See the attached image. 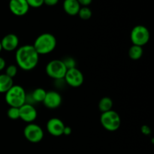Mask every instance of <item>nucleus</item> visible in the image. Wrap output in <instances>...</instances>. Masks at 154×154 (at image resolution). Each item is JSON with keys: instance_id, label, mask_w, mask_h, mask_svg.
Segmentation results:
<instances>
[{"instance_id": "nucleus-7", "label": "nucleus", "mask_w": 154, "mask_h": 154, "mask_svg": "<svg viewBox=\"0 0 154 154\" xmlns=\"http://www.w3.org/2000/svg\"><path fill=\"white\" fill-rule=\"evenodd\" d=\"M23 135L26 139L31 143H38L43 139L44 131L40 126L35 123H28L24 128Z\"/></svg>"}, {"instance_id": "nucleus-5", "label": "nucleus", "mask_w": 154, "mask_h": 154, "mask_svg": "<svg viewBox=\"0 0 154 154\" xmlns=\"http://www.w3.org/2000/svg\"><path fill=\"white\" fill-rule=\"evenodd\" d=\"M46 73L50 78L58 81L64 79L67 69L62 60H53L46 66Z\"/></svg>"}, {"instance_id": "nucleus-8", "label": "nucleus", "mask_w": 154, "mask_h": 154, "mask_svg": "<svg viewBox=\"0 0 154 154\" xmlns=\"http://www.w3.org/2000/svg\"><path fill=\"white\" fill-rule=\"evenodd\" d=\"M64 81L71 87H79L84 83V75L82 72L77 68L68 69L64 77Z\"/></svg>"}, {"instance_id": "nucleus-6", "label": "nucleus", "mask_w": 154, "mask_h": 154, "mask_svg": "<svg viewBox=\"0 0 154 154\" xmlns=\"http://www.w3.org/2000/svg\"><path fill=\"white\" fill-rule=\"evenodd\" d=\"M150 31L142 25L135 26L130 33V38L133 45L143 47L147 45L150 40Z\"/></svg>"}, {"instance_id": "nucleus-14", "label": "nucleus", "mask_w": 154, "mask_h": 154, "mask_svg": "<svg viewBox=\"0 0 154 154\" xmlns=\"http://www.w3.org/2000/svg\"><path fill=\"white\" fill-rule=\"evenodd\" d=\"M63 6L65 12L70 16L78 15L81 7L77 0H64Z\"/></svg>"}, {"instance_id": "nucleus-9", "label": "nucleus", "mask_w": 154, "mask_h": 154, "mask_svg": "<svg viewBox=\"0 0 154 154\" xmlns=\"http://www.w3.org/2000/svg\"><path fill=\"white\" fill-rule=\"evenodd\" d=\"M20 119L27 123H32L37 118L38 113L35 108L32 105L25 103L19 108Z\"/></svg>"}, {"instance_id": "nucleus-15", "label": "nucleus", "mask_w": 154, "mask_h": 154, "mask_svg": "<svg viewBox=\"0 0 154 154\" xmlns=\"http://www.w3.org/2000/svg\"><path fill=\"white\" fill-rule=\"evenodd\" d=\"M13 85V78H10L5 74L0 75V93H7Z\"/></svg>"}, {"instance_id": "nucleus-28", "label": "nucleus", "mask_w": 154, "mask_h": 154, "mask_svg": "<svg viewBox=\"0 0 154 154\" xmlns=\"http://www.w3.org/2000/svg\"><path fill=\"white\" fill-rule=\"evenodd\" d=\"M6 66V63H5V60L4 58L0 57V72L2 71L3 69L5 68Z\"/></svg>"}, {"instance_id": "nucleus-4", "label": "nucleus", "mask_w": 154, "mask_h": 154, "mask_svg": "<svg viewBox=\"0 0 154 154\" xmlns=\"http://www.w3.org/2000/svg\"><path fill=\"white\" fill-rule=\"evenodd\" d=\"M100 122L103 128L109 132H114L120 128L121 124V119L120 115L115 111H106L102 113Z\"/></svg>"}, {"instance_id": "nucleus-26", "label": "nucleus", "mask_w": 154, "mask_h": 154, "mask_svg": "<svg viewBox=\"0 0 154 154\" xmlns=\"http://www.w3.org/2000/svg\"><path fill=\"white\" fill-rule=\"evenodd\" d=\"M59 2V0H44V4L48 6H54Z\"/></svg>"}, {"instance_id": "nucleus-25", "label": "nucleus", "mask_w": 154, "mask_h": 154, "mask_svg": "<svg viewBox=\"0 0 154 154\" xmlns=\"http://www.w3.org/2000/svg\"><path fill=\"white\" fill-rule=\"evenodd\" d=\"M77 1L82 7H88V5H90L92 3L93 0H77Z\"/></svg>"}, {"instance_id": "nucleus-1", "label": "nucleus", "mask_w": 154, "mask_h": 154, "mask_svg": "<svg viewBox=\"0 0 154 154\" xmlns=\"http://www.w3.org/2000/svg\"><path fill=\"white\" fill-rule=\"evenodd\" d=\"M15 59L18 67L24 71H31L37 66L39 55L33 45H26L17 49Z\"/></svg>"}, {"instance_id": "nucleus-29", "label": "nucleus", "mask_w": 154, "mask_h": 154, "mask_svg": "<svg viewBox=\"0 0 154 154\" xmlns=\"http://www.w3.org/2000/svg\"><path fill=\"white\" fill-rule=\"evenodd\" d=\"M2 51V44H1V42H0V53H1V51Z\"/></svg>"}, {"instance_id": "nucleus-21", "label": "nucleus", "mask_w": 154, "mask_h": 154, "mask_svg": "<svg viewBox=\"0 0 154 154\" xmlns=\"http://www.w3.org/2000/svg\"><path fill=\"white\" fill-rule=\"evenodd\" d=\"M63 63H64L65 66H66V68L68 69H74V68H76V61H75V60L74 58H72V57H66L65 59H63Z\"/></svg>"}, {"instance_id": "nucleus-11", "label": "nucleus", "mask_w": 154, "mask_h": 154, "mask_svg": "<svg viewBox=\"0 0 154 154\" xmlns=\"http://www.w3.org/2000/svg\"><path fill=\"white\" fill-rule=\"evenodd\" d=\"M64 127V123L57 117L51 118L47 123V130L53 136L59 137L63 135Z\"/></svg>"}, {"instance_id": "nucleus-3", "label": "nucleus", "mask_w": 154, "mask_h": 154, "mask_svg": "<svg viewBox=\"0 0 154 154\" xmlns=\"http://www.w3.org/2000/svg\"><path fill=\"white\" fill-rule=\"evenodd\" d=\"M26 93L23 87L20 85H13L5 93V99L8 105L14 108H20L26 103Z\"/></svg>"}, {"instance_id": "nucleus-16", "label": "nucleus", "mask_w": 154, "mask_h": 154, "mask_svg": "<svg viewBox=\"0 0 154 154\" xmlns=\"http://www.w3.org/2000/svg\"><path fill=\"white\" fill-rule=\"evenodd\" d=\"M113 101L110 97H103L100 99L99 102V109L102 113L112 110Z\"/></svg>"}, {"instance_id": "nucleus-17", "label": "nucleus", "mask_w": 154, "mask_h": 154, "mask_svg": "<svg viewBox=\"0 0 154 154\" xmlns=\"http://www.w3.org/2000/svg\"><path fill=\"white\" fill-rule=\"evenodd\" d=\"M143 51L142 47L137 46V45H133L129 48V57L132 60H138L141 58L143 55Z\"/></svg>"}, {"instance_id": "nucleus-27", "label": "nucleus", "mask_w": 154, "mask_h": 154, "mask_svg": "<svg viewBox=\"0 0 154 154\" xmlns=\"http://www.w3.org/2000/svg\"><path fill=\"white\" fill-rule=\"evenodd\" d=\"M72 134V129L71 127L67 126H65L64 129H63V135H69Z\"/></svg>"}, {"instance_id": "nucleus-18", "label": "nucleus", "mask_w": 154, "mask_h": 154, "mask_svg": "<svg viewBox=\"0 0 154 154\" xmlns=\"http://www.w3.org/2000/svg\"><path fill=\"white\" fill-rule=\"evenodd\" d=\"M46 90L43 88H36L32 93H31V96L34 102H43L45 96H46Z\"/></svg>"}, {"instance_id": "nucleus-24", "label": "nucleus", "mask_w": 154, "mask_h": 154, "mask_svg": "<svg viewBox=\"0 0 154 154\" xmlns=\"http://www.w3.org/2000/svg\"><path fill=\"white\" fill-rule=\"evenodd\" d=\"M141 132L145 135H149L151 133V129H150V128L148 126H147V125H144V126H141Z\"/></svg>"}, {"instance_id": "nucleus-12", "label": "nucleus", "mask_w": 154, "mask_h": 154, "mask_svg": "<svg viewBox=\"0 0 154 154\" xmlns=\"http://www.w3.org/2000/svg\"><path fill=\"white\" fill-rule=\"evenodd\" d=\"M63 98L61 95L57 91L47 92L46 96L42 103L49 109H56L61 105Z\"/></svg>"}, {"instance_id": "nucleus-10", "label": "nucleus", "mask_w": 154, "mask_h": 154, "mask_svg": "<svg viewBox=\"0 0 154 154\" xmlns=\"http://www.w3.org/2000/svg\"><path fill=\"white\" fill-rule=\"evenodd\" d=\"M9 9L15 16L22 17L28 13L29 6L26 0H10Z\"/></svg>"}, {"instance_id": "nucleus-2", "label": "nucleus", "mask_w": 154, "mask_h": 154, "mask_svg": "<svg viewBox=\"0 0 154 154\" xmlns=\"http://www.w3.org/2000/svg\"><path fill=\"white\" fill-rule=\"evenodd\" d=\"M57 38L51 33H43L35 40L33 47L38 55H46L53 52L57 47Z\"/></svg>"}, {"instance_id": "nucleus-13", "label": "nucleus", "mask_w": 154, "mask_h": 154, "mask_svg": "<svg viewBox=\"0 0 154 154\" xmlns=\"http://www.w3.org/2000/svg\"><path fill=\"white\" fill-rule=\"evenodd\" d=\"M0 42H1L2 50L6 51H13L18 48L19 38L17 35L13 33H9L5 35Z\"/></svg>"}, {"instance_id": "nucleus-22", "label": "nucleus", "mask_w": 154, "mask_h": 154, "mask_svg": "<svg viewBox=\"0 0 154 154\" xmlns=\"http://www.w3.org/2000/svg\"><path fill=\"white\" fill-rule=\"evenodd\" d=\"M17 74V67L15 65H10L7 67L5 71V75L10 78H14Z\"/></svg>"}, {"instance_id": "nucleus-30", "label": "nucleus", "mask_w": 154, "mask_h": 154, "mask_svg": "<svg viewBox=\"0 0 154 154\" xmlns=\"http://www.w3.org/2000/svg\"><path fill=\"white\" fill-rule=\"evenodd\" d=\"M9 1H10V0H9Z\"/></svg>"}, {"instance_id": "nucleus-20", "label": "nucleus", "mask_w": 154, "mask_h": 154, "mask_svg": "<svg viewBox=\"0 0 154 154\" xmlns=\"http://www.w3.org/2000/svg\"><path fill=\"white\" fill-rule=\"evenodd\" d=\"M7 115L8 118L11 120H16L20 119V109L19 108H14V107H10L7 111Z\"/></svg>"}, {"instance_id": "nucleus-19", "label": "nucleus", "mask_w": 154, "mask_h": 154, "mask_svg": "<svg viewBox=\"0 0 154 154\" xmlns=\"http://www.w3.org/2000/svg\"><path fill=\"white\" fill-rule=\"evenodd\" d=\"M78 15L81 19L87 20L91 18L92 17V11L88 7H81Z\"/></svg>"}, {"instance_id": "nucleus-23", "label": "nucleus", "mask_w": 154, "mask_h": 154, "mask_svg": "<svg viewBox=\"0 0 154 154\" xmlns=\"http://www.w3.org/2000/svg\"><path fill=\"white\" fill-rule=\"evenodd\" d=\"M26 1L28 3L29 8H38L44 5V0H26Z\"/></svg>"}]
</instances>
